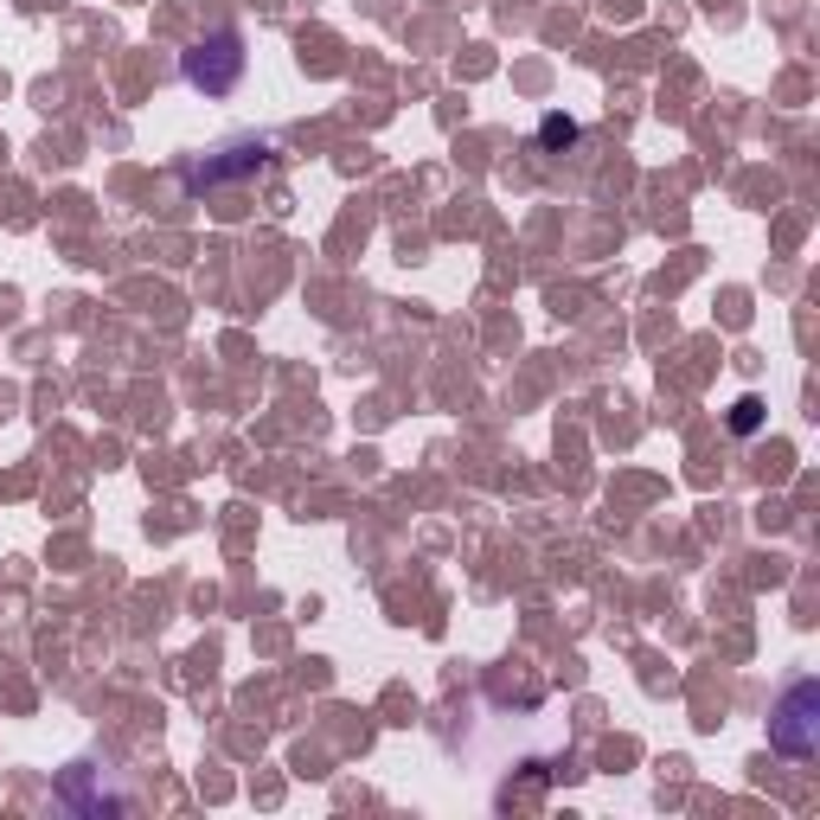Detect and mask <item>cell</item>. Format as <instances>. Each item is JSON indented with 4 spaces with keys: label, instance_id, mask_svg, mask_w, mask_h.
Returning <instances> with one entry per match:
<instances>
[{
    "label": "cell",
    "instance_id": "1",
    "mask_svg": "<svg viewBox=\"0 0 820 820\" xmlns=\"http://www.w3.org/2000/svg\"><path fill=\"white\" fill-rule=\"evenodd\" d=\"M814 712H820V686L814 680H794L782 692V705L769 718V743L782 750V756H814Z\"/></svg>",
    "mask_w": 820,
    "mask_h": 820
},
{
    "label": "cell",
    "instance_id": "2",
    "mask_svg": "<svg viewBox=\"0 0 820 820\" xmlns=\"http://www.w3.org/2000/svg\"><path fill=\"white\" fill-rule=\"evenodd\" d=\"M538 135L558 148V141H577V123H570V116H545V128H538Z\"/></svg>",
    "mask_w": 820,
    "mask_h": 820
},
{
    "label": "cell",
    "instance_id": "3",
    "mask_svg": "<svg viewBox=\"0 0 820 820\" xmlns=\"http://www.w3.org/2000/svg\"><path fill=\"white\" fill-rule=\"evenodd\" d=\"M756 410H763V404H756V398H743V404H738V417H731V423H738V430H756Z\"/></svg>",
    "mask_w": 820,
    "mask_h": 820
}]
</instances>
